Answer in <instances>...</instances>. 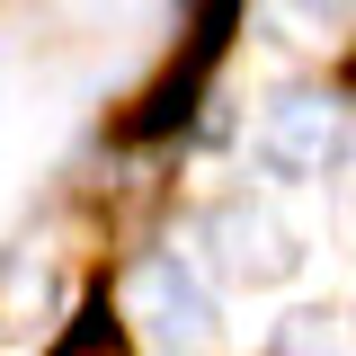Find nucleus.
<instances>
[{"instance_id":"1","label":"nucleus","mask_w":356,"mask_h":356,"mask_svg":"<svg viewBox=\"0 0 356 356\" xmlns=\"http://www.w3.org/2000/svg\"><path fill=\"white\" fill-rule=\"evenodd\" d=\"M125 321L161 356H214V303L178 259H134L125 267Z\"/></svg>"},{"instance_id":"2","label":"nucleus","mask_w":356,"mask_h":356,"mask_svg":"<svg viewBox=\"0 0 356 356\" xmlns=\"http://www.w3.org/2000/svg\"><path fill=\"white\" fill-rule=\"evenodd\" d=\"M348 107L321 98V89H285L276 107L259 116V170L267 178H330L348 161Z\"/></svg>"},{"instance_id":"3","label":"nucleus","mask_w":356,"mask_h":356,"mask_svg":"<svg viewBox=\"0 0 356 356\" xmlns=\"http://www.w3.org/2000/svg\"><path fill=\"white\" fill-rule=\"evenodd\" d=\"M205 250H214V267L241 276V285H285V276L303 267L294 222L267 214V205H214V214H205Z\"/></svg>"},{"instance_id":"4","label":"nucleus","mask_w":356,"mask_h":356,"mask_svg":"<svg viewBox=\"0 0 356 356\" xmlns=\"http://www.w3.org/2000/svg\"><path fill=\"white\" fill-rule=\"evenodd\" d=\"M285 348L294 356H348V312H303L285 330Z\"/></svg>"},{"instance_id":"5","label":"nucleus","mask_w":356,"mask_h":356,"mask_svg":"<svg viewBox=\"0 0 356 356\" xmlns=\"http://www.w3.org/2000/svg\"><path fill=\"white\" fill-rule=\"evenodd\" d=\"M54 356H125V330H116L107 312H89V321H81V330H72Z\"/></svg>"},{"instance_id":"6","label":"nucleus","mask_w":356,"mask_h":356,"mask_svg":"<svg viewBox=\"0 0 356 356\" xmlns=\"http://www.w3.org/2000/svg\"><path fill=\"white\" fill-rule=\"evenodd\" d=\"M294 18H312V27H348L356 0H294Z\"/></svg>"}]
</instances>
